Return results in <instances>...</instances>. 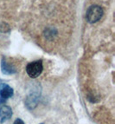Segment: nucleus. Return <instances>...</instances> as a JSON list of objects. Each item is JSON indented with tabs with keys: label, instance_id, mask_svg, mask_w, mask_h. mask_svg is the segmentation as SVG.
<instances>
[{
	"label": "nucleus",
	"instance_id": "obj_1",
	"mask_svg": "<svg viewBox=\"0 0 115 124\" xmlns=\"http://www.w3.org/2000/svg\"><path fill=\"white\" fill-rule=\"evenodd\" d=\"M103 16V9L100 5H92L86 10V18L90 23H97Z\"/></svg>",
	"mask_w": 115,
	"mask_h": 124
},
{
	"label": "nucleus",
	"instance_id": "obj_4",
	"mask_svg": "<svg viewBox=\"0 0 115 124\" xmlns=\"http://www.w3.org/2000/svg\"><path fill=\"white\" fill-rule=\"evenodd\" d=\"M12 116V109L8 105L3 104L0 106V123H4Z\"/></svg>",
	"mask_w": 115,
	"mask_h": 124
},
{
	"label": "nucleus",
	"instance_id": "obj_8",
	"mask_svg": "<svg viewBox=\"0 0 115 124\" xmlns=\"http://www.w3.org/2000/svg\"><path fill=\"white\" fill-rule=\"evenodd\" d=\"M40 124H44V123H40Z\"/></svg>",
	"mask_w": 115,
	"mask_h": 124
},
{
	"label": "nucleus",
	"instance_id": "obj_2",
	"mask_svg": "<svg viewBox=\"0 0 115 124\" xmlns=\"http://www.w3.org/2000/svg\"><path fill=\"white\" fill-rule=\"evenodd\" d=\"M43 70V61L37 60L27 64L26 72L30 78H36L42 74Z\"/></svg>",
	"mask_w": 115,
	"mask_h": 124
},
{
	"label": "nucleus",
	"instance_id": "obj_5",
	"mask_svg": "<svg viewBox=\"0 0 115 124\" xmlns=\"http://www.w3.org/2000/svg\"><path fill=\"white\" fill-rule=\"evenodd\" d=\"M39 96H40V93L38 91H34L33 93H31L27 97L26 101H25L26 107L29 109H33L37 105V101H38V99H39Z\"/></svg>",
	"mask_w": 115,
	"mask_h": 124
},
{
	"label": "nucleus",
	"instance_id": "obj_7",
	"mask_svg": "<svg viewBox=\"0 0 115 124\" xmlns=\"http://www.w3.org/2000/svg\"><path fill=\"white\" fill-rule=\"evenodd\" d=\"M13 124H24V122H23L22 119H20V118H17V119L15 120V122Z\"/></svg>",
	"mask_w": 115,
	"mask_h": 124
},
{
	"label": "nucleus",
	"instance_id": "obj_3",
	"mask_svg": "<svg viewBox=\"0 0 115 124\" xmlns=\"http://www.w3.org/2000/svg\"><path fill=\"white\" fill-rule=\"evenodd\" d=\"M14 95L13 89L5 83H2L0 84V105L4 104V102L12 97Z\"/></svg>",
	"mask_w": 115,
	"mask_h": 124
},
{
	"label": "nucleus",
	"instance_id": "obj_6",
	"mask_svg": "<svg viewBox=\"0 0 115 124\" xmlns=\"http://www.w3.org/2000/svg\"><path fill=\"white\" fill-rule=\"evenodd\" d=\"M1 68H2V72L5 75H12L16 73V69L12 66L9 64L8 62L5 61L4 58L2 59V62H1Z\"/></svg>",
	"mask_w": 115,
	"mask_h": 124
}]
</instances>
